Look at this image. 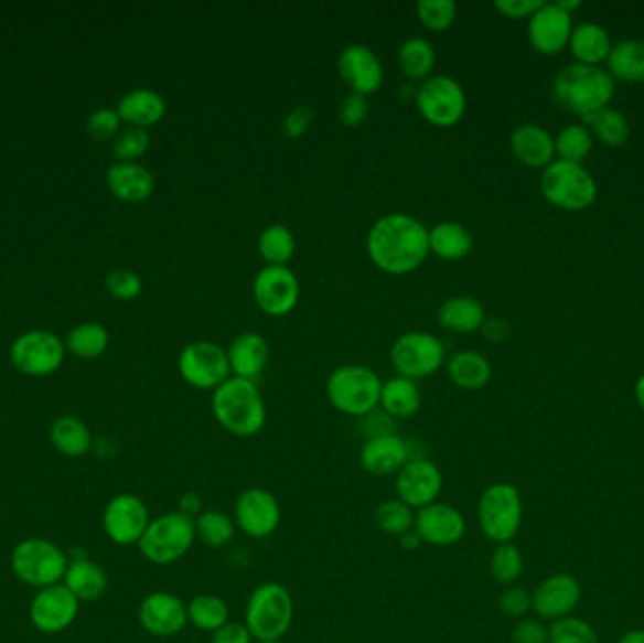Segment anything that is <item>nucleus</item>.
<instances>
[{
	"label": "nucleus",
	"instance_id": "f257e3e1",
	"mask_svg": "<svg viewBox=\"0 0 644 643\" xmlns=\"http://www.w3.org/2000/svg\"><path fill=\"white\" fill-rule=\"evenodd\" d=\"M366 249L380 272L388 276L417 272L430 255L428 227L404 212L383 215L367 231Z\"/></svg>",
	"mask_w": 644,
	"mask_h": 643
},
{
	"label": "nucleus",
	"instance_id": "f03ea898",
	"mask_svg": "<svg viewBox=\"0 0 644 643\" xmlns=\"http://www.w3.org/2000/svg\"><path fill=\"white\" fill-rule=\"evenodd\" d=\"M212 414L221 427L238 438H251L265 429V397L257 382L230 376L212 393Z\"/></svg>",
	"mask_w": 644,
	"mask_h": 643
},
{
	"label": "nucleus",
	"instance_id": "7ed1b4c3",
	"mask_svg": "<svg viewBox=\"0 0 644 643\" xmlns=\"http://www.w3.org/2000/svg\"><path fill=\"white\" fill-rule=\"evenodd\" d=\"M552 93L558 105L582 117V121H587L595 111L611 105L614 97V78L601 66L573 63L558 72Z\"/></svg>",
	"mask_w": 644,
	"mask_h": 643
},
{
	"label": "nucleus",
	"instance_id": "20e7f679",
	"mask_svg": "<svg viewBox=\"0 0 644 643\" xmlns=\"http://www.w3.org/2000/svg\"><path fill=\"white\" fill-rule=\"evenodd\" d=\"M383 379L364 364L337 366L326 379V398L343 416L366 417L379 408Z\"/></svg>",
	"mask_w": 644,
	"mask_h": 643
},
{
	"label": "nucleus",
	"instance_id": "39448f33",
	"mask_svg": "<svg viewBox=\"0 0 644 643\" xmlns=\"http://www.w3.org/2000/svg\"><path fill=\"white\" fill-rule=\"evenodd\" d=\"M294 621V600L289 589L278 581L258 585L245 606V626L255 642L283 640Z\"/></svg>",
	"mask_w": 644,
	"mask_h": 643
},
{
	"label": "nucleus",
	"instance_id": "423d86ee",
	"mask_svg": "<svg viewBox=\"0 0 644 643\" xmlns=\"http://www.w3.org/2000/svg\"><path fill=\"white\" fill-rule=\"evenodd\" d=\"M523 496L513 483L500 481L484 489L477 519L484 536L494 544H509L523 526Z\"/></svg>",
	"mask_w": 644,
	"mask_h": 643
},
{
	"label": "nucleus",
	"instance_id": "0eeeda50",
	"mask_svg": "<svg viewBox=\"0 0 644 643\" xmlns=\"http://www.w3.org/2000/svg\"><path fill=\"white\" fill-rule=\"evenodd\" d=\"M194 542V519L181 512H168L151 519L138 547L149 562L167 566L183 559Z\"/></svg>",
	"mask_w": 644,
	"mask_h": 643
},
{
	"label": "nucleus",
	"instance_id": "6e6552de",
	"mask_svg": "<svg viewBox=\"0 0 644 643\" xmlns=\"http://www.w3.org/2000/svg\"><path fill=\"white\" fill-rule=\"evenodd\" d=\"M541 193L556 208L580 212L592 206L598 185L582 164L555 161L543 170Z\"/></svg>",
	"mask_w": 644,
	"mask_h": 643
},
{
	"label": "nucleus",
	"instance_id": "1a4fd4ad",
	"mask_svg": "<svg viewBox=\"0 0 644 643\" xmlns=\"http://www.w3.org/2000/svg\"><path fill=\"white\" fill-rule=\"evenodd\" d=\"M390 363L398 376L417 382L443 368L447 350L436 334L426 331L404 332L390 347Z\"/></svg>",
	"mask_w": 644,
	"mask_h": 643
},
{
	"label": "nucleus",
	"instance_id": "9d476101",
	"mask_svg": "<svg viewBox=\"0 0 644 643\" xmlns=\"http://www.w3.org/2000/svg\"><path fill=\"white\" fill-rule=\"evenodd\" d=\"M415 103L425 121L438 129H451L460 124L468 108L464 87L449 74H436L422 82Z\"/></svg>",
	"mask_w": 644,
	"mask_h": 643
},
{
	"label": "nucleus",
	"instance_id": "9b49d317",
	"mask_svg": "<svg viewBox=\"0 0 644 643\" xmlns=\"http://www.w3.org/2000/svg\"><path fill=\"white\" fill-rule=\"evenodd\" d=\"M65 553L61 551L50 539L29 538L15 546L12 553V570L26 585L39 589L58 583L65 578Z\"/></svg>",
	"mask_w": 644,
	"mask_h": 643
},
{
	"label": "nucleus",
	"instance_id": "f8f14e48",
	"mask_svg": "<svg viewBox=\"0 0 644 643\" xmlns=\"http://www.w3.org/2000/svg\"><path fill=\"white\" fill-rule=\"evenodd\" d=\"M178 371L185 384L212 393L233 376L225 347L210 340L185 345L178 357Z\"/></svg>",
	"mask_w": 644,
	"mask_h": 643
},
{
	"label": "nucleus",
	"instance_id": "ddd939ff",
	"mask_svg": "<svg viewBox=\"0 0 644 643\" xmlns=\"http://www.w3.org/2000/svg\"><path fill=\"white\" fill-rule=\"evenodd\" d=\"M253 300L270 318H285L300 302V281L289 267H266L253 280Z\"/></svg>",
	"mask_w": 644,
	"mask_h": 643
},
{
	"label": "nucleus",
	"instance_id": "4468645a",
	"mask_svg": "<svg viewBox=\"0 0 644 643\" xmlns=\"http://www.w3.org/2000/svg\"><path fill=\"white\" fill-rule=\"evenodd\" d=\"M234 523L253 539H265L281 525V504L278 496L262 487H249L234 502Z\"/></svg>",
	"mask_w": 644,
	"mask_h": 643
},
{
	"label": "nucleus",
	"instance_id": "2eb2a0df",
	"mask_svg": "<svg viewBox=\"0 0 644 643\" xmlns=\"http://www.w3.org/2000/svg\"><path fill=\"white\" fill-rule=\"evenodd\" d=\"M10 357L26 376H50L65 361V345L52 332H26L13 342Z\"/></svg>",
	"mask_w": 644,
	"mask_h": 643
},
{
	"label": "nucleus",
	"instance_id": "dca6fc26",
	"mask_svg": "<svg viewBox=\"0 0 644 643\" xmlns=\"http://www.w3.org/2000/svg\"><path fill=\"white\" fill-rule=\"evenodd\" d=\"M443 485L444 478L441 468L436 462L430 461L428 457H420V459L407 462L406 467L396 474V481H394L396 499L415 512L438 502Z\"/></svg>",
	"mask_w": 644,
	"mask_h": 643
},
{
	"label": "nucleus",
	"instance_id": "f3484780",
	"mask_svg": "<svg viewBox=\"0 0 644 643\" xmlns=\"http://www.w3.org/2000/svg\"><path fill=\"white\" fill-rule=\"evenodd\" d=\"M149 523H151V517H149L148 506L136 494H117L104 510V531L117 546L140 544Z\"/></svg>",
	"mask_w": 644,
	"mask_h": 643
},
{
	"label": "nucleus",
	"instance_id": "a211bd4d",
	"mask_svg": "<svg viewBox=\"0 0 644 643\" xmlns=\"http://www.w3.org/2000/svg\"><path fill=\"white\" fill-rule=\"evenodd\" d=\"M412 531L426 546L451 547L464 538L468 523L457 506L438 501L415 512Z\"/></svg>",
	"mask_w": 644,
	"mask_h": 643
},
{
	"label": "nucleus",
	"instance_id": "6ab92c4d",
	"mask_svg": "<svg viewBox=\"0 0 644 643\" xmlns=\"http://www.w3.org/2000/svg\"><path fill=\"white\" fill-rule=\"evenodd\" d=\"M79 600L66 585H50L36 592L31 602V621L40 632L57 634L78 618Z\"/></svg>",
	"mask_w": 644,
	"mask_h": 643
},
{
	"label": "nucleus",
	"instance_id": "aec40b11",
	"mask_svg": "<svg viewBox=\"0 0 644 643\" xmlns=\"http://www.w3.org/2000/svg\"><path fill=\"white\" fill-rule=\"evenodd\" d=\"M337 72L351 93L369 97L385 82V68L379 55L366 44H348L337 57Z\"/></svg>",
	"mask_w": 644,
	"mask_h": 643
},
{
	"label": "nucleus",
	"instance_id": "412c9836",
	"mask_svg": "<svg viewBox=\"0 0 644 643\" xmlns=\"http://www.w3.org/2000/svg\"><path fill=\"white\" fill-rule=\"evenodd\" d=\"M138 619L151 636L172 637L187 626V604L174 592H151L143 598Z\"/></svg>",
	"mask_w": 644,
	"mask_h": 643
},
{
	"label": "nucleus",
	"instance_id": "4be33fe9",
	"mask_svg": "<svg viewBox=\"0 0 644 643\" xmlns=\"http://www.w3.org/2000/svg\"><path fill=\"white\" fill-rule=\"evenodd\" d=\"M573 34V18L558 2L543 4L529 18L528 39L535 52L556 55L569 46Z\"/></svg>",
	"mask_w": 644,
	"mask_h": 643
},
{
	"label": "nucleus",
	"instance_id": "5701e85b",
	"mask_svg": "<svg viewBox=\"0 0 644 643\" xmlns=\"http://www.w3.org/2000/svg\"><path fill=\"white\" fill-rule=\"evenodd\" d=\"M417 459L412 453V442L396 432L372 436L361 448V464L367 474L396 475L407 462Z\"/></svg>",
	"mask_w": 644,
	"mask_h": 643
},
{
	"label": "nucleus",
	"instance_id": "b1692460",
	"mask_svg": "<svg viewBox=\"0 0 644 643\" xmlns=\"http://www.w3.org/2000/svg\"><path fill=\"white\" fill-rule=\"evenodd\" d=\"M582 589L573 576L555 574L545 579L532 594V610L541 619L558 621L569 618L579 606Z\"/></svg>",
	"mask_w": 644,
	"mask_h": 643
},
{
	"label": "nucleus",
	"instance_id": "393cba45",
	"mask_svg": "<svg viewBox=\"0 0 644 643\" xmlns=\"http://www.w3.org/2000/svg\"><path fill=\"white\" fill-rule=\"evenodd\" d=\"M226 357L234 377L257 382L270 361V345L255 331L239 332L226 347Z\"/></svg>",
	"mask_w": 644,
	"mask_h": 643
},
{
	"label": "nucleus",
	"instance_id": "a878e982",
	"mask_svg": "<svg viewBox=\"0 0 644 643\" xmlns=\"http://www.w3.org/2000/svg\"><path fill=\"white\" fill-rule=\"evenodd\" d=\"M511 151L524 167L545 170L548 164L555 163V137L539 125H520L511 135Z\"/></svg>",
	"mask_w": 644,
	"mask_h": 643
},
{
	"label": "nucleus",
	"instance_id": "bb28decb",
	"mask_svg": "<svg viewBox=\"0 0 644 643\" xmlns=\"http://www.w3.org/2000/svg\"><path fill=\"white\" fill-rule=\"evenodd\" d=\"M108 187L122 202H143L155 191V178L140 163L117 161L108 170Z\"/></svg>",
	"mask_w": 644,
	"mask_h": 643
},
{
	"label": "nucleus",
	"instance_id": "cd10ccee",
	"mask_svg": "<svg viewBox=\"0 0 644 643\" xmlns=\"http://www.w3.org/2000/svg\"><path fill=\"white\" fill-rule=\"evenodd\" d=\"M438 323L444 331L454 334H473L481 331L486 321L484 306L473 297H451L438 308Z\"/></svg>",
	"mask_w": 644,
	"mask_h": 643
},
{
	"label": "nucleus",
	"instance_id": "c85d7f7f",
	"mask_svg": "<svg viewBox=\"0 0 644 643\" xmlns=\"http://www.w3.org/2000/svg\"><path fill=\"white\" fill-rule=\"evenodd\" d=\"M117 114L130 127L148 129L167 116V100L153 89H135L119 100Z\"/></svg>",
	"mask_w": 644,
	"mask_h": 643
},
{
	"label": "nucleus",
	"instance_id": "c756f323",
	"mask_svg": "<svg viewBox=\"0 0 644 643\" xmlns=\"http://www.w3.org/2000/svg\"><path fill=\"white\" fill-rule=\"evenodd\" d=\"M452 384L464 390H481L492 379V364L477 351H457L444 363Z\"/></svg>",
	"mask_w": 644,
	"mask_h": 643
},
{
	"label": "nucleus",
	"instance_id": "7c9ffc66",
	"mask_svg": "<svg viewBox=\"0 0 644 643\" xmlns=\"http://www.w3.org/2000/svg\"><path fill=\"white\" fill-rule=\"evenodd\" d=\"M428 242L430 255L451 262L465 259L475 246L470 228L458 222L436 223L432 228H428Z\"/></svg>",
	"mask_w": 644,
	"mask_h": 643
},
{
	"label": "nucleus",
	"instance_id": "2f4dec72",
	"mask_svg": "<svg viewBox=\"0 0 644 643\" xmlns=\"http://www.w3.org/2000/svg\"><path fill=\"white\" fill-rule=\"evenodd\" d=\"M422 404L419 385L409 377L394 376L383 382L379 409L390 419H409L415 416Z\"/></svg>",
	"mask_w": 644,
	"mask_h": 643
},
{
	"label": "nucleus",
	"instance_id": "473e14b6",
	"mask_svg": "<svg viewBox=\"0 0 644 643\" xmlns=\"http://www.w3.org/2000/svg\"><path fill=\"white\" fill-rule=\"evenodd\" d=\"M569 50L580 65L600 66L611 55V36L598 23H582L575 26Z\"/></svg>",
	"mask_w": 644,
	"mask_h": 643
},
{
	"label": "nucleus",
	"instance_id": "72a5a7b5",
	"mask_svg": "<svg viewBox=\"0 0 644 643\" xmlns=\"http://www.w3.org/2000/svg\"><path fill=\"white\" fill-rule=\"evenodd\" d=\"M607 65L612 78L622 79L627 84L644 82V40H622L614 44L611 55L607 58Z\"/></svg>",
	"mask_w": 644,
	"mask_h": 643
},
{
	"label": "nucleus",
	"instance_id": "f704fd0d",
	"mask_svg": "<svg viewBox=\"0 0 644 643\" xmlns=\"http://www.w3.org/2000/svg\"><path fill=\"white\" fill-rule=\"evenodd\" d=\"M63 579L78 600H98L108 589V576L93 560H74L66 568Z\"/></svg>",
	"mask_w": 644,
	"mask_h": 643
},
{
	"label": "nucleus",
	"instance_id": "c9c22d12",
	"mask_svg": "<svg viewBox=\"0 0 644 643\" xmlns=\"http://www.w3.org/2000/svg\"><path fill=\"white\" fill-rule=\"evenodd\" d=\"M436 61H438V55H436L432 42L422 39V36L407 39L398 50V65L407 78L412 79V82L422 84L430 76H433Z\"/></svg>",
	"mask_w": 644,
	"mask_h": 643
},
{
	"label": "nucleus",
	"instance_id": "e433bc0d",
	"mask_svg": "<svg viewBox=\"0 0 644 643\" xmlns=\"http://www.w3.org/2000/svg\"><path fill=\"white\" fill-rule=\"evenodd\" d=\"M52 443L66 457H84L93 448V436L87 425L74 416H63L52 425Z\"/></svg>",
	"mask_w": 644,
	"mask_h": 643
},
{
	"label": "nucleus",
	"instance_id": "4c0bfd02",
	"mask_svg": "<svg viewBox=\"0 0 644 643\" xmlns=\"http://www.w3.org/2000/svg\"><path fill=\"white\" fill-rule=\"evenodd\" d=\"M238 526L233 515L221 510H204L194 517V534L196 539L212 549H223L236 538Z\"/></svg>",
	"mask_w": 644,
	"mask_h": 643
},
{
	"label": "nucleus",
	"instance_id": "58836bf2",
	"mask_svg": "<svg viewBox=\"0 0 644 643\" xmlns=\"http://www.w3.org/2000/svg\"><path fill=\"white\" fill-rule=\"evenodd\" d=\"M258 254L270 267H287L297 254V238L287 225L273 223L266 227L257 242Z\"/></svg>",
	"mask_w": 644,
	"mask_h": 643
},
{
	"label": "nucleus",
	"instance_id": "ea45409f",
	"mask_svg": "<svg viewBox=\"0 0 644 643\" xmlns=\"http://www.w3.org/2000/svg\"><path fill=\"white\" fill-rule=\"evenodd\" d=\"M189 623L193 624L196 631L213 632L219 631L230 621V610L223 598L217 594H196L187 604Z\"/></svg>",
	"mask_w": 644,
	"mask_h": 643
},
{
	"label": "nucleus",
	"instance_id": "a19ab883",
	"mask_svg": "<svg viewBox=\"0 0 644 643\" xmlns=\"http://www.w3.org/2000/svg\"><path fill=\"white\" fill-rule=\"evenodd\" d=\"M584 124L590 125L592 137L598 138L609 148H619L622 143L627 142V138L632 135L627 117L622 111L609 108V106L588 117Z\"/></svg>",
	"mask_w": 644,
	"mask_h": 643
},
{
	"label": "nucleus",
	"instance_id": "79ce46f5",
	"mask_svg": "<svg viewBox=\"0 0 644 643\" xmlns=\"http://www.w3.org/2000/svg\"><path fill=\"white\" fill-rule=\"evenodd\" d=\"M556 156L566 163L580 164L592 151V132L587 129V125H569L558 132L555 138Z\"/></svg>",
	"mask_w": 644,
	"mask_h": 643
},
{
	"label": "nucleus",
	"instance_id": "37998d69",
	"mask_svg": "<svg viewBox=\"0 0 644 643\" xmlns=\"http://www.w3.org/2000/svg\"><path fill=\"white\" fill-rule=\"evenodd\" d=\"M489 570L494 581L511 587L524 574L523 551L513 542L500 544L490 557Z\"/></svg>",
	"mask_w": 644,
	"mask_h": 643
},
{
	"label": "nucleus",
	"instance_id": "c03bdc74",
	"mask_svg": "<svg viewBox=\"0 0 644 643\" xmlns=\"http://www.w3.org/2000/svg\"><path fill=\"white\" fill-rule=\"evenodd\" d=\"M375 525L388 536L400 538L404 534L411 533L415 526V510L398 499L380 502L375 510Z\"/></svg>",
	"mask_w": 644,
	"mask_h": 643
},
{
	"label": "nucleus",
	"instance_id": "a18cd8bd",
	"mask_svg": "<svg viewBox=\"0 0 644 643\" xmlns=\"http://www.w3.org/2000/svg\"><path fill=\"white\" fill-rule=\"evenodd\" d=\"M110 344L108 331L98 323H84L68 334V350L82 358L100 357Z\"/></svg>",
	"mask_w": 644,
	"mask_h": 643
},
{
	"label": "nucleus",
	"instance_id": "49530a36",
	"mask_svg": "<svg viewBox=\"0 0 644 643\" xmlns=\"http://www.w3.org/2000/svg\"><path fill=\"white\" fill-rule=\"evenodd\" d=\"M415 10L422 26L432 33L449 31L458 15L457 2L452 0H420Z\"/></svg>",
	"mask_w": 644,
	"mask_h": 643
},
{
	"label": "nucleus",
	"instance_id": "de8ad7c7",
	"mask_svg": "<svg viewBox=\"0 0 644 643\" xmlns=\"http://www.w3.org/2000/svg\"><path fill=\"white\" fill-rule=\"evenodd\" d=\"M548 643H600V636L592 624L569 615L548 626Z\"/></svg>",
	"mask_w": 644,
	"mask_h": 643
},
{
	"label": "nucleus",
	"instance_id": "09e8293b",
	"mask_svg": "<svg viewBox=\"0 0 644 643\" xmlns=\"http://www.w3.org/2000/svg\"><path fill=\"white\" fill-rule=\"evenodd\" d=\"M149 135L146 129L129 127V129L119 132V137L114 142V156L121 163H136V159L149 150Z\"/></svg>",
	"mask_w": 644,
	"mask_h": 643
},
{
	"label": "nucleus",
	"instance_id": "8fccbe9b",
	"mask_svg": "<svg viewBox=\"0 0 644 643\" xmlns=\"http://www.w3.org/2000/svg\"><path fill=\"white\" fill-rule=\"evenodd\" d=\"M106 287L117 300H132L140 297L143 283L138 274L127 270V268H119L108 276Z\"/></svg>",
	"mask_w": 644,
	"mask_h": 643
},
{
	"label": "nucleus",
	"instance_id": "3c124183",
	"mask_svg": "<svg viewBox=\"0 0 644 643\" xmlns=\"http://www.w3.org/2000/svg\"><path fill=\"white\" fill-rule=\"evenodd\" d=\"M119 125H121V117L117 110L100 108V110L93 111L87 119V132L95 140H110V138L117 137Z\"/></svg>",
	"mask_w": 644,
	"mask_h": 643
},
{
	"label": "nucleus",
	"instance_id": "603ef678",
	"mask_svg": "<svg viewBox=\"0 0 644 643\" xmlns=\"http://www.w3.org/2000/svg\"><path fill=\"white\" fill-rule=\"evenodd\" d=\"M500 610L511 619H523L532 610V594L524 587L511 585L500 597Z\"/></svg>",
	"mask_w": 644,
	"mask_h": 643
},
{
	"label": "nucleus",
	"instance_id": "864d4df0",
	"mask_svg": "<svg viewBox=\"0 0 644 643\" xmlns=\"http://www.w3.org/2000/svg\"><path fill=\"white\" fill-rule=\"evenodd\" d=\"M369 114V105H367V97L356 95V93H348L347 97L343 98L337 108V117L345 127H361Z\"/></svg>",
	"mask_w": 644,
	"mask_h": 643
},
{
	"label": "nucleus",
	"instance_id": "5fc2aeb1",
	"mask_svg": "<svg viewBox=\"0 0 644 643\" xmlns=\"http://www.w3.org/2000/svg\"><path fill=\"white\" fill-rule=\"evenodd\" d=\"M313 119H315V114H313L310 106L292 108L283 119L285 137L290 138V140L302 138L311 129Z\"/></svg>",
	"mask_w": 644,
	"mask_h": 643
},
{
	"label": "nucleus",
	"instance_id": "6e6d98bb",
	"mask_svg": "<svg viewBox=\"0 0 644 643\" xmlns=\"http://www.w3.org/2000/svg\"><path fill=\"white\" fill-rule=\"evenodd\" d=\"M545 0H497L494 8L507 20H529Z\"/></svg>",
	"mask_w": 644,
	"mask_h": 643
},
{
	"label": "nucleus",
	"instance_id": "4d7b16f0",
	"mask_svg": "<svg viewBox=\"0 0 644 643\" xmlns=\"http://www.w3.org/2000/svg\"><path fill=\"white\" fill-rule=\"evenodd\" d=\"M513 643H548V629L541 621L523 619L511 632Z\"/></svg>",
	"mask_w": 644,
	"mask_h": 643
},
{
	"label": "nucleus",
	"instance_id": "13d9d810",
	"mask_svg": "<svg viewBox=\"0 0 644 643\" xmlns=\"http://www.w3.org/2000/svg\"><path fill=\"white\" fill-rule=\"evenodd\" d=\"M212 643H255V637L245 623L228 621L219 631L213 632Z\"/></svg>",
	"mask_w": 644,
	"mask_h": 643
},
{
	"label": "nucleus",
	"instance_id": "bf43d9fd",
	"mask_svg": "<svg viewBox=\"0 0 644 643\" xmlns=\"http://www.w3.org/2000/svg\"><path fill=\"white\" fill-rule=\"evenodd\" d=\"M481 332H483L484 339H489L490 342H496V344H500V342H505V340L509 339L511 326L507 325V321H503V319L486 318Z\"/></svg>",
	"mask_w": 644,
	"mask_h": 643
},
{
	"label": "nucleus",
	"instance_id": "052dcab7",
	"mask_svg": "<svg viewBox=\"0 0 644 643\" xmlns=\"http://www.w3.org/2000/svg\"><path fill=\"white\" fill-rule=\"evenodd\" d=\"M204 502H202L201 494L196 491H189V493L183 494L180 499V510L183 515H187L191 519H194L196 515H201L204 512Z\"/></svg>",
	"mask_w": 644,
	"mask_h": 643
},
{
	"label": "nucleus",
	"instance_id": "680f3d73",
	"mask_svg": "<svg viewBox=\"0 0 644 643\" xmlns=\"http://www.w3.org/2000/svg\"><path fill=\"white\" fill-rule=\"evenodd\" d=\"M400 546L404 551H417L422 544V539L419 538V534L411 531V533L404 534L400 536Z\"/></svg>",
	"mask_w": 644,
	"mask_h": 643
},
{
	"label": "nucleus",
	"instance_id": "e2e57ef3",
	"mask_svg": "<svg viewBox=\"0 0 644 643\" xmlns=\"http://www.w3.org/2000/svg\"><path fill=\"white\" fill-rule=\"evenodd\" d=\"M616 643H644V631L627 632Z\"/></svg>",
	"mask_w": 644,
	"mask_h": 643
},
{
	"label": "nucleus",
	"instance_id": "0e129e2a",
	"mask_svg": "<svg viewBox=\"0 0 644 643\" xmlns=\"http://www.w3.org/2000/svg\"><path fill=\"white\" fill-rule=\"evenodd\" d=\"M635 398H637L638 406L644 409V374L638 377L637 385H635Z\"/></svg>",
	"mask_w": 644,
	"mask_h": 643
},
{
	"label": "nucleus",
	"instance_id": "69168bd1",
	"mask_svg": "<svg viewBox=\"0 0 644 643\" xmlns=\"http://www.w3.org/2000/svg\"><path fill=\"white\" fill-rule=\"evenodd\" d=\"M558 4H560V7L564 8L567 13H571V15H573V10L580 8V0H561V2H558Z\"/></svg>",
	"mask_w": 644,
	"mask_h": 643
},
{
	"label": "nucleus",
	"instance_id": "338daca9",
	"mask_svg": "<svg viewBox=\"0 0 644 643\" xmlns=\"http://www.w3.org/2000/svg\"><path fill=\"white\" fill-rule=\"evenodd\" d=\"M255 643H283V642H281V640H278V642H255Z\"/></svg>",
	"mask_w": 644,
	"mask_h": 643
}]
</instances>
